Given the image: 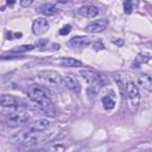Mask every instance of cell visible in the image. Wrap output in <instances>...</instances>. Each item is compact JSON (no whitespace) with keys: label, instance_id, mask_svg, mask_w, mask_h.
Returning <instances> with one entry per match:
<instances>
[{"label":"cell","instance_id":"obj_1","mask_svg":"<svg viewBox=\"0 0 152 152\" xmlns=\"http://www.w3.org/2000/svg\"><path fill=\"white\" fill-rule=\"evenodd\" d=\"M53 135L52 132H46V131H39V132H33V131H27L23 128L18 133H14L13 135L10 137V141L14 144H23V145H39L45 141H48L51 137Z\"/></svg>","mask_w":152,"mask_h":152},{"label":"cell","instance_id":"obj_2","mask_svg":"<svg viewBox=\"0 0 152 152\" xmlns=\"http://www.w3.org/2000/svg\"><path fill=\"white\" fill-rule=\"evenodd\" d=\"M30 121H31V115H28L27 113H24V112H19V113L10 114L6 118L5 124L10 128H21V127L27 126L30 124Z\"/></svg>","mask_w":152,"mask_h":152},{"label":"cell","instance_id":"obj_3","mask_svg":"<svg viewBox=\"0 0 152 152\" xmlns=\"http://www.w3.org/2000/svg\"><path fill=\"white\" fill-rule=\"evenodd\" d=\"M125 93H126L129 107L132 109H137L139 107V103H140V93H139L138 86L132 80H128L126 82V84H125Z\"/></svg>","mask_w":152,"mask_h":152},{"label":"cell","instance_id":"obj_4","mask_svg":"<svg viewBox=\"0 0 152 152\" xmlns=\"http://www.w3.org/2000/svg\"><path fill=\"white\" fill-rule=\"evenodd\" d=\"M42 83L49 87H57L62 82V76L55 70H42L37 74Z\"/></svg>","mask_w":152,"mask_h":152},{"label":"cell","instance_id":"obj_5","mask_svg":"<svg viewBox=\"0 0 152 152\" xmlns=\"http://www.w3.org/2000/svg\"><path fill=\"white\" fill-rule=\"evenodd\" d=\"M27 96L30 97L31 101H33V100H37V99H40V97H46V96L50 97L51 91L44 86L33 83V84L28 86V88H27Z\"/></svg>","mask_w":152,"mask_h":152},{"label":"cell","instance_id":"obj_6","mask_svg":"<svg viewBox=\"0 0 152 152\" xmlns=\"http://www.w3.org/2000/svg\"><path fill=\"white\" fill-rule=\"evenodd\" d=\"M80 75L82 76V78L89 84V86H95V87H99L101 83H102V80H101V76L93 71V70H88V69H83L80 71Z\"/></svg>","mask_w":152,"mask_h":152},{"label":"cell","instance_id":"obj_7","mask_svg":"<svg viewBox=\"0 0 152 152\" xmlns=\"http://www.w3.org/2000/svg\"><path fill=\"white\" fill-rule=\"evenodd\" d=\"M108 26V21L107 19L104 18H100V19H96L91 23H89L87 26H86V31L88 33H100L102 31H104Z\"/></svg>","mask_w":152,"mask_h":152},{"label":"cell","instance_id":"obj_8","mask_svg":"<svg viewBox=\"0 0 152 152\" xmlns=\"http://www.w3.org/2000/svg\"><path fill=\"white\" fill-rule=\"evenodd\" d=\"M61 83H63V86L66 89H69V90H71L74 93H80V90H81V84H80L78 80L71 74H68L64 77H62V82Z\"/></svg>","mask_w":152,"mask_h":152},{"label":"cell","instance_id":"obj_9","mask_svg":"<svg viewBox=\"0 0 152 152\" xmlns=\"http://www.w3.org/2000/svg\"><path fill=\"white\" fill-rule=\"evenodd\" d=\"M52 121L49 119H39L34 122L28 124L27 126H25V129L27 131H33V132H39V131H46L51 127Z\"/></svg>","mask_w":152,"mask_h":152},{"label":"cell","instance_id":"obj_10","mask_svg":"<svg viewBox=\"0 0 152 152\" xmlns=\"http://www.w3.org/2000/svg\"><path fill=\"white\" fill-rule=\"evenodd\" d=\"M49 30V23L45 18H37L32 24V32L36 36H40Z\"/></svg>","mask_w":152,"mask_h":152},{"label":"cell","instance_id":"obj_11","mask_svg":"<svg viewBox=\"0 0 152 152\" xmlns=\"http://www.w3.org/2000/svg\"><path fill=\"white\" fill-rule=\"evenodd\" d=\"M20 101L11 95V94H2L0 95V106L2 107H6V108H18L20 104Z\"/></svg>","mask_w":152,"mask_h":152},{"label":"cell","instance_id":"obj_12","mask_svg":"<svg viewBox=\"0 0 152 152\" xmlns=\"http://www.w3.org/2000/svg\"><path fill=\"white\" fill-rule=\"evenodd\" d=\"M91 43L90 37L88 36H75L69 40V44L75 49H82L88 46Z\"/></svg>","mask_w":152,"mask_h":152},{"label":"cell","instance_id":"obj_13","mask_svg":"<svg viewBox=\"0 0 152 152\" xmlns=\"http://www.w3.org/2000/svg\"><path fill=\"white\" fill-rule=\"evenodd\" d=\"M77 14L83 18H95L99 14V8L93 5H86L77 10Z\"/></svg>","mask_w":152,"mask_h":152},{"label":"cell","instance_id":"obj_14","mask_svg":"<svg viewBox=\"0 0 152 152\" xmlns=\"http://www.w3.org/2000/svg\"><path fill=\"white\" fill-rule=\"evenodd\" d=\"M137 82L142 89L147 91H152V78L147 74H139L137 76Z\"/></svg>","mask_w":152,"mask_h":152},{"label":"cell","instance_id":"obj_15","mask_svg":"<svg viewBox=\"0 0 152 152\" xmlns=\"http://www.w3.org/2000/svg\"><path fill=\"white\" fill-rule=\"evenodd\" d=\"M39 12L46 17H52L58 12V8L53 4H43L39 7Z\"/></svg>","mask_w":152,"mask_h":152},{"label":"cell","instance_id":"obj_16","mask_svg":"<svg viewBox=\"0 0 152 152\" xmlns=\"http://www.w3.org/2000/svg\"><path fill=\"white\" fill-rule=\"evenodd\" d=\"M58 64L61 66H64V68H74V66H81L82 63L75 58H71V57H63L61 59H58Z\"/></svg>","mask_w":152,"mask_h":152},{"label":"cell","instance_id":"obj_17","mask_svg":"<svg viewBox=\"0 0 152 152\" xmlns=\"http://www.w3.org/2000/svg\"><path fill=\"white\" fill-rule=\"evenodd\" d=\"M102 104H103V108L107 109V110H112L114 107H115V101L110 97V96H103L102 97Z\"/></svg>","mask_w":152,"mask_h":152},{"label":"cell","instance_id":"obj_18","mask_svg":"<svg viewBox=\"0 0 152 152\" xmlns=\"http://www.w3.org/2000/svg\"><path fill=\"white\" fill-rule=\"evenodd\" d=\"M34 46L33 45H30V44H25V45H20V46H15L14 49L11 50V52H15V53H21V52H27V51H31L33 50Z\"/></svg>","mask_w":152,"mask_h":152},{"label":"cell","instance_id":"obj_19","mask_svg":"<svg viewBox=\"0 0 152 152\" xmlns=\"http://www.w3.org/2000/svg\"><path fill=\"white\" fill-rule=\"evenodd\" d=\"M134 10L133 0H124V12L126 14H131Z\"/></svg>","mask_w":152,"mask_h":152},{"label":"cell","instance_id":"obj_20","mask_svg":"<svg viewBox=\"0 0 152 152\" xmlns=\"http://www.w3.org/2000/svg\"><path fill=\"white\" fill-rule=\"evenodd\" d=\"M87 94H88L89 99L96 97V95H97V87H95V86H89V87L87 88Z\"/></svg>","mask_w":152,"mask_h":152},{"label":"cell","instance_id":"obj_21","mask_svg":"<svg viewBox=\"0 0 152 152\" xmlns=\"http://www.w3.org/2000/svg\"><path fill=\"white\" fill-rule=\"evenodd\" d=\"M70 31H71V26H70V25H65V26H63V27L59 30V34H61V36H65V34H69Z\"/></svg>","mask_w":152,"mask_h":152},{"label":"cell","instance_id":"obj_22","mask_svg":"<svg viewBox=\"0 0 152 152\" xmlns=\"http://www.w3.org/2000/svg\"><path fill=\"white\" fill-rule=\"evenodd\" d=\"M115 81H116V83H118V86H119V89H120V91H121V94H122V97H124L125 94H126V93H125V84H124V81L120 80V78H118V77H116Z\"/></svg>","mask_w":152,"mask_h":152},{"label":"cell","instance_id":"obj_23","mask_svg":"<svg viewBox=\"0 0 152 152\" xmlns=\"http://www.w3.org/2000/svg\"><path fill=\"white\" fill-rule=\"evenodd\" d=\"M46 44H48V39H45V38H40V39H38V40L36 42V46H37V48H40V49L45 48Z\"/></svg>","mask_w":152,"mask_h":152},{"label":"cell","instance_id":"obj_24","mask_svg":"<svg viewBox=\"0 0 152 152\" xmlns=\"http://www.w3.org/2000/svg\"><path fill=\"white\" fill-rule=\"evenodd\" d=\"M19 2L21 5V7H28L33 2V0H19Z\"/></svg>","mask_w":152,"mask_h":152},{"label":"cell","instance_id":"obj_25","mask_svg":"<svg viewBox=\"0 0 152 152\" xmlns=\"http://www.w3.org/2000/svg\"><path fill=\"white\" fill-rule=\"evenodd\" d=\"M93 49H94V50H102V49H104V46H103L102 43L97 42V43H95V44L93 45Z\"/></svg>","mask_w":152,"mask_h":152},{"label":"cell","instance_id":"obj_26","mask_svg":"<svg viewBox=\"0 0 152 152\" xmlns=\"http://www.w3.org/2000/svg\"><path fill=\"white\" fill-rule=\"evenodd\" d=\"M113 43L116 44V45H122L124 44V40L122 39H116V40H113Z\"/></svg>","mask_w":152,"mask_h":152},{"label":"cell","instance_id":"obj_27","mask_svg":"<svg viewBox=\"0 0 152 152\" xmlns=\"http://www.w3.org/2000/svg\"><path fill=\"white\" fill-rule=\"evenodd\" d=\"M56 2H58V4H66V2H69V0H56Z\"/></svg>","mask_w":152,"mask_h":152},{"label":"cell","instance_id":"obj_28","mask_svg":"<svg viewBox=\"0 0 152 152\" xmlns=\"http://www.w3.org/2000/svg\"><path fill=\"white\" fill-rule=\"evenodd\" d=\"M14 37L15 38H20V37H23V33H20V32L19 33H14Z\"/></svg>","mask_w":152,"mask_h":152},{"label":"cell","instance_id":"obj_29","mask_svg":"<svg viewBox=\"0 0 152 152\" xmlns=\"http://www.w3.org/2000/svg\"><path fill=\"white\" fill-rule=\"evenodd\" d=\"M15 1L14 0H7V5H13Z\"/></svg>","mask_w":152,"mask_h":152}]
</instances>
